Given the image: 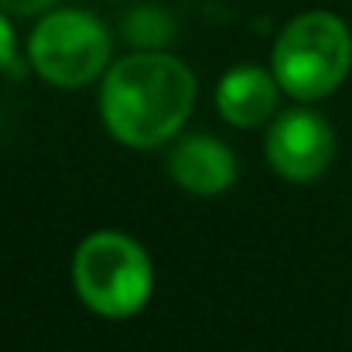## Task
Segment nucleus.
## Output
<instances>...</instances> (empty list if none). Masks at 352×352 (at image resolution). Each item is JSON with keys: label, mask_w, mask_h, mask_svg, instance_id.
I'll return each instance as SVG.
<instances>
[{"label": "nucleus", "mask_w": 352, "mask_h": 352, "mask_svg": "<svg viewBox=\"0 0 352 352\" xmlns=\"http://www.w3.org/2000/svg\"><path fill=\"white\" fill-rule=\"evenodd\" d=\"M195 72L171 52L144 48L117 58L100 86L107 133L137 151L168 144L195 110Z\"/></svg>", "instance_id": "obj_1"}, {"label": "nucleus", "mask_w": 352, "mask_h": 352, "mask_svg": "<svg viewBox=\"0 0 352 352\" xmlns=\"http://www.w3.org/2000/svg\"><path fill=\"white\" fill-rule=\"evenodd\" d=\"M72 287L100 318H133L154 294V263L133 236L120 230L89 233L72 256Z\"/></svg>", "instance_id": "obj_2"}, {"label": "nucleus", "mask_w": 352, "mask_h": 352, "mask_svg": "<svg viewBox=\"0 0 352 352\" xmlns=\"http://www.w3.org/2000/svg\"><path fill=\"white\" fill-rule=\"evenodd\" d=\"M270 69L280 89L301 103L332 96L352 69V31L332 10H305L274 41Z\"/></svg>", "instance_id": "obj_3"}, {"label": "nucleus", "mask_w": 352, "mask_h": 352, "mask_svg": "<svg viewBox=\"0 0 352 352\" xmlns=\"http://www.w3.org/2000/svg\"><path fill=\"white\" fill-rule=\"evenodd\" d=\"M110 55L113 41L107 24L79 7L48 10L28 38V58L34 72L58 89H79L107 76Z\"/></svg>", "instance_id": "obj_4"}, {"label": "nucleus", "mask_w": 352, "mask_h": 352, "mask_svg": "<svg viewBox=\"0 0 352 352\" xmlns=\"http://www.w3.org/2000/svg\"><path fill=\"white\" fill-rule=\"evenodd\" d=\"M263 151H267L270 168L284 182L308 185V182L322 178L332 168V161H336V130L322 113H315L308 107H298V110H287L270 123Z\"/></svg>", "instance_id": "obj_5"}, {"label": "nucleus", "mask_w": 352, "mask_h": 352, "mask_svg": "<svg viewBox=\"0 0 352 352\" xmlns=\"http://www.w3.org/2000/svg\"><path fill=\"white\" fill-rule=\"evenodd\" d=\"M168 171L175 185L192 195H219L233 188L236 175H239L233 151L219 137H209V133H192L178 140L168 157Z\"/></svg>", "instance_id": "obj_6"}, {"label": "nucleus", "mask_w": 352, "mask_h": 352, "mask_svg": "<svg viewBox=\"0 0 352 352\" xmlns=\"http://www.w3.org/2000/svg\"><path fill=\"white\" fill-rule=\"evenodd\" d=\"M280 93L284 89H280L274 69L236 65L216 86V110L230 126L250 130V126H260V123H267L277 113Z\"/></svg>", "instance_id": "obj_7"}, {"label": "nucleus", "mask_w": 352, "mask_h": 352, "mask_svg": "<svg viewBox=\"0 0 352 352\" xmlns=\"http://www.w3.org/2000/svg\"><path fill=\"white\" fill-rule=\"evenodd\" d=\"M58 0H0V10L17 14V17H31V14H48L55 10Z\"/></svg>", "instance_id": "obj_8"}, {"label": "nucleus", "mask_w": 352, "mask_h": 352, "mask_svg": "<svg viewBox=\"0 0 352 352\" xmlns=\"http://www.w3.org/2000/svg\"><path fill=\"white\" fill-rule=\"evenodd\" d=\"M14 55H17V41H14V28L7 21V10H0V72L7 65H14Z\"/></svg>", "instance_id": "obj_9"}]
</instances>
